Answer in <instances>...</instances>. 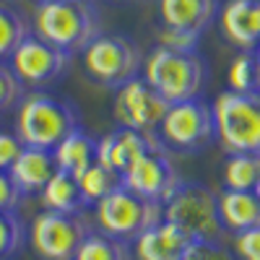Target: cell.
Here are the masks:
<instances>
[{
	"mask_svg": "<svg viewBox=\"0 0 260 260\" xmlns=\"http://www.w3.org/2000/svg\"><path fill=\"white\" fill-rule=\"evenodd\" d=\"M78 190H81V198L86 208H94L102 198H107L115 187H120V175H115L112 169L102 167L99 161H94L89 169H83L81 175L76 177Z\"/></svg>",
	"mask_w": 260,
	"mask_h": 260,
	"instance_id": "44dd1931",
	"label": "cell"
},
{
	"mask_svg": "<svg viewBox=\"0 0 260 260\" xmlns=\"http://www.w3.org/2000/svg\"><path fill=\"white\" fill-rule=\"evenodd\" d=\"M8 65L24 89L42 91L65 76V71L71 68V55L47 45L37 34H29L13 50V55L8 57Z\"/></svg>",
	"mask_w": 260,
	"mask_h": 260,
	"instance_id": "30bf717a",
	"label": "cell"
},
{
	"mask_svg": "<svg viewBox=\"0 0 260 260\" xmlns=\"http://www.w3.org/2000/svg\"><path fill=\"white\" fill-rule=\"evenodd\" d=\"M219 219L224 232L240 234L260 226V201L255 190H226L219 195Z\"/></svg>",
	"mask_w": 260,
	"mask_h": 260,
	"instance_id": "ac0fdd59",
	"label": "cell"
},
{
	"mask_svg": "<svg viewBox=\"0 0 260 260\" xmlns=\"http://www.w3.org/2000/svg\"><path fill=\"white\" fill-rule=\"evenodd\" d=\"M26 89L21 86L16 73L11 71V65L6 60H0V115L18 107V102L24 99Z\"/></svg>",
	"mask_w": 260,
	"mask_h": 260,
	"instance_id": "4316f807",
	"label": "cell"
},
{
	"mask_svg": "<svg viewBox=\"0 0 260 260\" xmlns=\"http://www.w3.org/2000/svg\"><path fill=\"white\" fill-rule=\"evenodd\" d=\"M55 172H57V167L52 159V151L24 146V151H21L13 167L8 169V175L21 195H37L45 190V185L52 180Z\"/></svg>",
	"mask_w": 260,
	"mask_h": 260,
	"instance_id": "e0dca14e",
	"label": "cell"
},
{
	"mask_svg": "<svg viewBox=\"0 0 260 260\" xmlns=\"http://www.w3.org/2000/svg\"><path fill=\"white\" fill-rule=\"evenodd\" d=\"M94 216H96V229L102 234H110L115 240L130 245L148 226L164 221V206L143 201L141 195L120 185L94 206Z\"/></svg>",
	"mask_w": 260,
	"mask_h": 260,
	"instance_id": "ba28073f",
	"label": "cell"
},
{
	"mask_svg": "<svg viewBox=\"0 0 260 260\" xmlns=\"http://www.w3.org/2000/svg\"><path fill=\"white\" fill-rule=\"evenodd\" d=\"M78 122V110L57 96L45 91H29L16 107V130L18 141L29 148L52 151L65 136H71Z\"/></svg>",
	"mask_w": 260,
	"mask_h": 260,
	"instance_id": "7a4b0ae2",
	"label": "cell"
},
{
	"mask_svg": "<svg viewBox=\"0 0 260 260\" xmlns=\"http://www.w3.org/2000/svg\"><path fill=\"white\" fill-rule=\"evenodd\" d=\"M164 221L180 226L190 240L221 242L224 226L219 219V195L201 182H182L164 203Z\"/></svg>",
	"mask_w": 260,
	"mask_h": 260,
	"instance_id": "8992f818",
	"label": "cell"
},
{
	"mask_svg": "<svg viewBox=\"0 0 260 260\" xmlns=\"http://www.w3.org/2000/svg\"><path fill=\"white\" fill-rule=\"evenodd\" d=\"M148 151H164L156 133H138V130H130V127H115L96 141V161L122 177V172Z\"/></svg>",
	"mask_w": 260,
	"mask_h": 260,
	"instance_id": "4fadbf2b",
	"label": "cell"
},
{
	"mask_svg": "<svg viewBox=\"0 0 260 260\" xmlns=\"http://www.w3.org/2000/svg\"><path fill=\"white\" fill-rule=\"evenodd\" d=\"M99 8L94 0H50V3H37L31 18V34L45 39L47 45L68 52H83L94 37L102 31Z\"/></svg>",
	"mask_w": 260,
	"mask_h": 260,
	"instance_id": "6da1fadb",
	"label": "cell"
},
{
	"mask_svg": "<svg viewBox=\"0 0 260 260\" xmlns=\"http://www.w3.org/2000/svg\"><path fill=\"white\" fill-rule=\"evenodd\" d=\"M52 159L57 169L78 177L83 169H89L96 161V138L89 136L83 127H76L52 148Z\"/></svg>",
	"mask_w": 260,
	"mask_h": 260,
	"instance_id": "d6986e66",
	"label": "cell"
},
{
	"mask_svg": "<svg viewBox=\"0 0 260 260\" xmlns=\"http://www.w3.org/2000/svg\"><path fill=\"white\" fill-rule=\"evenodd\" d=\"M255 62H257V96H260V50H255Z\"/></svg>",
	"mask_w": 260,
	"mask_h": 260,
	"instance_id": "d6a6232c",
	"label": "cell"
},
{
	"mask_svg": "<svg viewBox=\"0 0 260 260\" xmlns=\"http://www.w3.org/2000/svg\"><path fill=\"white\" fill-rule=\"evenodd\" d=\"M115 3H130V0H115Z\"/></svg>",
	"mask_w": 260,
	"mask_h": 260,
	"instance_id": "e575fe53",
	"label": "cell"
},
{
	"mask_svg": "<svg viewBox=\"0 0 260 260\" xmlns=\"http://www.w3.org/2000/svg\"><path fill=\"white\" fill-rule=\"evenodd\" d=\"M255 195H257V201H260V180H257V185H255Z\"/></svg>",
	"mask_w": 260,
	"mask_h": 260,
	"instance_id": "836d02e7",
	"label": "cell"
},
{
	"mask_svg": "<svg viewBox=\"0 0 260 260\" xmlns=\"http://www.w3.org/2000/svg\"><path fill=\"white\" fill-rule=\"evenodd\" d=\"M24 195L18 192L8 172H0V211H16Z\"/></svg>",
	"mask_w": 260,
	"mask_h": 260,
	"instance_id": "1f68e13d",
	"label": "cell"
},
{
	"mask_svg": "<svg viewBox=\"0 0 260 260\" xmlns=\"http://www.w3.org/2000/svg\"><path fill=\"white\" fill-rule=\"evenodd\" d=\"M120 182L130 192L141 195L143 201L164 206L175 195V190L182 185V177L175 169V164L169 161L167 151H148V154L136 159L122 172Z\"/></svg>",
	"mask_w": 260,
	"mask_h": 260,
	"instance_id": "8fae6325",
	"label": "cell"
},
{
	"mask_svg": "<svg viewBox=\"0 0 260 260\" xmlns=\"http://www.w3.org/2000/svg\"><path fill=\"white\" fill-rule=\"evenodd\" d=\"M73 260H133V252H130L127 242L102 234L99 229H91L83 237Z\"/></svg>",
	"mask_w": 260,
	"mask_h": 260,
	"instance_id": "7402d4cb",
	"label": "cell"
},
{
	"mask_svg": "<svg viewBox=\"0 0 260 260\" xmlns=\"http://www.w3.org/2000/svg\"><path fill=\"white\" fill-rule=\"evenodd\" d=\"M21 151H24V143L18 141V136L8 133V130H0V172H8Z\"/></svg>",
	"mask_w": 260,
	"mask_h": 260,
	"instance_id": "4dcf8cb0",
	"label": "cell"
},
{
	"mask_svg": "<svg viewBox=\"0 0 260 260\" xmlns=\"http://www.w3.org/2000/svg\"><path fill=\"white\" fill-rule=\"evenodd\" d=\"M141 71L143 81L167 104L201 99L208 81V65L198 52H175L159 45L143 57Z\"/></svg>",
	"mask_w": 260,
	"mask_h": 260,
	"instance_id": "3957f363",
	"label": "cell"
},
{
	"mask_svg": "<svg viewBox=\"0 0 260 260\" xmlns=\"http://www.w3.org/2000/svg\"><path fill=\"white\" fill-rule=\"evenodd\" d=\"M81 62L94 83L117 91L120 86L138 78L143 55L136 42L125 34H99L83 47Z\"/></svg>",
	"mask_w": 260,
	"mask_h": 260,
	"instance_id": "5b68a950",
	"label": "cell"
},
{
	"mask_svg": "<svg viewBox=\"0 0 260 260\" xmlns=\"http://www.w3.org/2000/svg\"><path fill=\"white\" fill-rule=\"evenodd\" d=\"M216 141L226 154H260V96L221 91L211 104Z\"/></svg>",
	"mask_w": 260,
	"mask_h": 260,
	"instance_id": "277c9868",
	"label": "cell"
},
{
	"mask_svg": "<svg viewBox=\"0 0 260 260\" xmlns=\"http://www.w3.org/2000/svg\"><path fill=\"white\" fill-rule=\"evenodd\" d=\"M198 39L201 37H195V34L161 26V31H159V47L175 50V52H198Z\"/></svg>",
	"mask_w": 260,
	"mask_h": 260,
	"instance_id": "f1b7e54d",
	"label": "cell"
},
{
	"mask_svg": "<svg viewBox=\"0 0 260 260\" xmlns=\"http://www.w3.org/2000/svg\"><path fill=\"white\" fill-rule=\"evenodd\" d=\"M156 138L172 154H201L216 141L213 112L203 99L169 104L156 127Z\"/></svg>",
	"mask_w": 260,
	"mask_h": 260,
	"instance_id": "52a82bcc",
	"label": "cell"
},
{
	"mask_svg": "<svg viewBox=\"0 0 260 260\" xmlns=\"http://www.w3.org/2000/svg\"><path fill=\"white\" fill-rule=\"evenodd\" d=\"M232 247L240 260H260V226L234 234Z\"/></svg>",
	"mask_w": 260,
	"mask_h": 260,
	"instance_id": "f546056e",
	"label": "cell"
},
{
	"mask_svg": "<svg viewBox=\"0 0 260 260\" xmlns=\"http://www.w3.org/2000/svg\"><path fill=\"white\" fill-rule=\"evenodd\" d=\"M31 34V24L21 16L16 8L0 3V60H6L13 55V50Z\"/></svg>",
	"mask_w": 260,
	"mask_h": 260,
	"instance_id": "cb8c5ba5",
	"label": "cell"
},
{
	"mask_svg": "<svg viewBox=\"0 0 260 260\" xmlns=\"http://www.w3.org/2000/svg\"><path fill=\"white\" fill-rule=\"evenodd\" d=\"M219 0H159L161 26L201 37L219 18Z\"/></svg>",
	"mask_w": 260,
	"mask_h": 260,
	"instance_id": "9a60e30c",
	"label": "cell"
},
{
	"mask_svg": "<svg viewBox=\"0 0 260 260\" xmlns=\"http://www.w3.org/2000/svg\"><path fill=\"white\" fill-rule=\"evenodd\" d=\"M190 242L192 240L180 226L169 221H159L136 237L133 255L136 260H182Z\"/></svg>",
	"mask_w": 260,
	"mask_h": 260,
	"instance_id": "2e32d148",
	"label": "cell"
},
{
	"mask_svg": "<svg viewBox=\"0 0 260 260\" xmlns=\"http://www.w3.org/2000/svg\"><path fill=\"white\" fill-rule=\"evenodd\" d=\"M42 206L45 211H57V213H83V198H81V190L73 175L57 169L52 180L45 185V190L39 192Z\"/></svg>",
	"mask_w": 260,
	"mask_h": 260,
	"instance_id": "ffe728a7",
	"label": "cell"
},
{
	"mask_svg": "<svg viewBox=\"0 0 260 260\" xmlns=\"http://www.w3.org/2000/svg\"><path fill=\"white\" fill-rule=\"evenodd\" d=\"M37 3H50V0H37Z\"/></svg>",
	"mask_w": 260,
	"mask_h": 260,
	"instance_id": "d590c367",
	"label": "cell"
},
{
	"mask_svg": "<svg viewBox=\"0 0 260 260\" xmlns=\"http://www.w3.org/2000/svg\"><path fill=\"white\" fill-rule=\"evenodd\" d=\"M182 260H232L229 250L221 242H208V240H192L182 255Z\"/></svg>",
	"mask_w": 260,
	"mask_h": 260,
	"instance_id": "83f0119b",
	"label": "cell"
},
{
	"mask_svg": "<svg viewBox=\"0 0 260 260\" xmlns=\"http://www.w3.org/2000/svg\"><path fill=\"white\" fill-rule=\"evenodd\" d=\"M219 24L226 42L240 52L260 50V0H226L219 11Z\"/></svg>",
	"mask_w": 260,
	"mask_h": 260,
	"instance_id": "5bb4252c",
	"label": "cell"
},
{
	"mask_svg": "<svg viewBox=\"0 0 260 260\" xmlns=\"http://www.w3.org/2000/svg\"><path fill=\"white\" fill-rule=\"evenodd\" d=\"M221 177L226 190H255L260 180V154H226Z\"/></svg>",
	"mask_w": 260,
	"mask_h": 260,
	"instance_id": "603a6c76",
	"label": "cell"
},
{
	"mask_svg": "<svg viewBox=\"0 0 260 260\" xmlns=\"http://www.w3.org/2000/svg\"><path fill=\"white\" fill-rule=\"evenodd\" d=\"M91 224L81 213L42 211L29 226V245L39 260H73Z\"/></svg>",
	"mask_w": 260,
	"mask_h": 260,
	"instance_id": "9c48e42d",
	"label": "cell"
},
{
	"mask_svg": "<svg viewBox=\"0 0 260 260\" xmlns=\"http://www.w3.org/2000/svg\"><path fill=\"white\" fill-rule=\"evenodd\" d=\"M229 91L255 94L257 96V62H255V52H240V57L229 65Z\"/></svg>",
	"mask_w": 260,
	"mask_h": 260,
	"instance_id": "484cf974",
	"label": "cell"
},
{
	"mask_svg": "<svg viewBox=\"0 0 260 260\" xmlns=\"http://www.w3.org/2000/svg\"><path fill=\"white\" fill-rule=\"evenodd\" d=\"M167 107L169 104L138 76L115 91L112 117L117 127H130L138 133H156Z\"/></svg>",
	"mask_w": 260,
	"mask_h": 260,
	"instance_id": "7c38bea8",
	"label": "cell"
},
{
	"mask_svg": "<svg viewBox=\"0 0 260 260\" xmlns=\"http://www.w3.org/2000/svg\"><path fill=\"white\" fill-rule=\"evenodd\" d=\"M26 242V226L16 211H0V260H13Z\"/></svg>",
	"mask_w": 260,
	"mask_h": 260,
	"instance_id": "d4e9b609",
	"label": "cell"
}]
</instances>
